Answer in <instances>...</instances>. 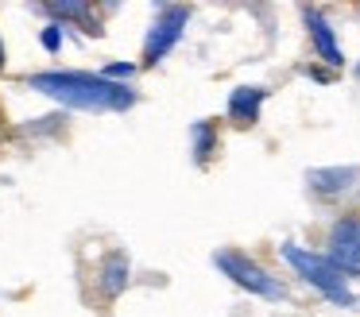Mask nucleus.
<instances>
[{
    "mask_svg": "<svg viewBox=\"0 0 360 317\" xmlns=\"http://www.w3.org/2000/svg\"><path fill=\"white\" fill-rule=\"evenodd\" d=\"M27 89L82 112H128L136 105L132 85L109 82L105 74H86V70H43L27 77Z\"/></svg>",
    "mask_w": 360,
    "mask_h": 317,
    "instance_id": "1",
    "label": "nucleus"
},
{
    "mask_svg": "<svg viewBox=\"0 0 360 317\" xmlns=\"http://www.w3.org/2000/svg\"><path fill=\"white\" fill-rule=\"evenodd\" d=\"M279 259L287 263L290 275H298V283H306L310 290H318L326 302L333 306H356V290H352V278L329 259L318 247H306L298 240H287L279 244Z\"/></svg>",
    "mask_w": 360,
    "mask_h": 317,
    "instance_id": "2",
    "label": "nucleus"
},
{
    "mask_svg": "<svg viewBox=\"0 0 360 317\" xmlns=\"http://www.w3.org/2000/svg\"><path fill=\"white\" fill-rule=\"evenodd\" d=\"M213 267H217L233 286H240L244 294H252V298H264V302H283L287 298V283H283L275 271H267L259 259H252L248 252L221 247V252H213Z\"/></svg>",
    "mask_w": 360,
    "mask_h": 317,
    "instance_id": "3",
    "label": "nucleus"
},
{
    "mask_svg": "<svg viewBox=\"0 0 360 317\" xmlns=\"http://www.w3.org/2000/svg\"><path fill=\"white\" fill-rule=\"evenodd\" d=\"M186 23H190V8L186 4H159L155 15H151L148 39H143V66H159V62L182 43Z\"/></svg>",
    "mask_w": 360,
    "mask_h": 317,
    "instance_id": "4",
    "label": "nucleus"
},
{
    "mask_svg": "<svg viewBox=\"0 0 360 317\" xmlns=\"http://www.w3.org/2000/svg\"><path fill=\"white\" fill-rule=\"evenodd\" d=\"M321 252L356 283L360 278V213H341L326 232V247Z\"/></svg>",
    "mask_w": 360,
    "mask_h": 317,
    "instance_id": "5",
    "label": "nucleus"
},
{
    "mask_svg": "<svg viewBox=\"0 0 360 317\" xmlns=\"http://www.w3.org/2000/svg\"><path fill=\"white\" fill-rule=\"evenodd\" d=\"M302 23H306V35H310L314 58L326 70H345V46H341V39H337L329 15L321 12V8H302Z\"/></svg>",
    "mask_w": 360,
    "mask_h": 317,
    "instance_id": "6",
    "label": "nucleus"
},
{
    "mask_svg": "<svg viewBox=\"0 0 360 317\" xmlns=\"http://www.w3.org/2000/svg\"><path fill=\"white\" fill-rule=\"evenodd\" d=\"M360 182V167H310L306 170V190L321 201H337Z\"/></svg>",
    "mask_w": 360,
    "mask_h": 317,
    "instance_id": "7",
    "label": "nucleus"
},
{
    "mask_svg": "<svg viewBox=\"0 0 360 317\" xmlns=\"http://www.w3.org/2000/svg\"><path fill=\"white\" fill-rule=\"evenodd\" d=\"M264 105H267L264 85H236V89H229L225 116L236 128H252V124H259V116H264Z\"/></svg>",
    "mask_w": 360,
    "mask_h": 317,
    "instance_id": "8",
    "label": "nucleus"
},
{
    "mask_svg": "<svg viewBox=\"0 0 360 317\" xmlns=\"http://www.w3.org/2000/svg\"><path fill=\"white\" fill-rule=\"evenodd\" d=\"M128 255L124 252H109L101 259V275H97V283H101V294L105 298H120L128 286Z\"/></svg>",
    "mask_w": 360,
    "mask_h": 317,
    "instance_id": "9",
    "label": "nucleus"
},
{
    "mask_svg": "<svg viewBox=\"0 0 360 317\" xmlns=\"http://www.w3.org/2000/svg\"><path fill=\"white\" fill-rule=\"evenodd\" d=\"M221 147V131L213 120H194L190 124V151H194V162L198 167H205V162L217 155Z\"/></svg>",
    "mask_w": 360,
    "mask_h": 317,
    "instance_id": "10",
    "label": "nucleus"
},
{
    "mask_svg": "<svg viewBox=\"0 0 360 317\" xmlns=\"http://www.w3.org/2000/svg\"><path fill=\"white\" fill-rule=\"evenodd\" d=\"M43 12L58 15V20H78V23H86V35H101V27L89 23V15H94L89 4H43Z\"/></svg>",
    "mask_w": 360,
    "mask_h": 317,
    "instance_id": "11",
    "label": "nucleus"
},
{
    "mask_svg": "<svg viewBox=\"0 0 360 317\" xmlns=\"http://www.w3.org/2000/svg\"><path fill=\"white\" fill-rule=\"evenodd\" d=\"M39 43H43V51H63V23H47V27L39 31Z\"/></svg>",
    "mask_w": 360,
    "mask_h": 317,
    "instance_id": "12",
    "label": "nucleus"
},
{
    "mask_svg": "<svg viewBox=\"0 0 360 317\" xmlns=\"http://www.w3.org/2000/svg\"><path fill=\"white\" fill-rule=\"evenodd\" d=\"M109 82H120V85H128V77L136 74V62H109V66L101 70Z\"/></svg>",
    "mask_w": 360,
    "mask_h": 317,
    "instance_id": "13",
    "label": "nucleus"
},
{
    "mask_svg": "<svg viewBox=\"0 0 360 317\" xmlns=\"http://www.w3.org/2000/svg\"><path fill=\"white\" fill-rule=\"evenodd\" d=\"M306 77H314V82H333V70H326L318 62V66H306Z\"/></svg>",
    "mask_w": 360,
    "mask_h": 317,
    "instance_id": "14",
    "label": "nucleus"
},
{
    "mask_svg": "<svg viewBox=\"0 0 360 317\" xmlns=\"http://www.w3.org/2000/svg\"><path fill=\"white\" fill-rule=\"evenodd\" d=\"M0 70H4V39H0Z\"/></svg>",
    "mask_w": 360,
    "mask_h": 317,
    "instance_id": "15",
    "label": "nucleus"
},
{
    "mask_svg": "<svg viewBox=\"0 0 360 317\" xmlns=\"http://www.w3.org/2000/svg\"><path fill=\"white\" fill-rule=\"evenodd\" d=\"M352 70H356V77H360V58H356V66H352Z\"/></svg>",
    "mask_w": 360,
    "mask_h": 317,
    "instance_id": "16",
    "label": "nucleus"
}]
</instances>
